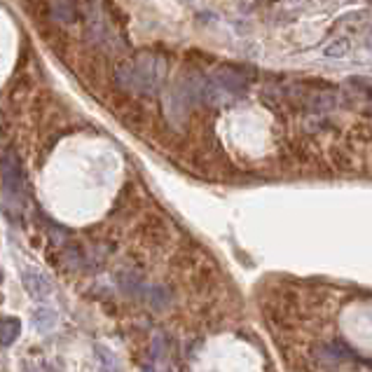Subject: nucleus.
Returning a JSON list of instances; mask_svg holds the SVG:
<instances>
[{
    "mask_svg": "<svg viewBox=\"0 0 372 372\" xmlns=\"http://www.w3.org/2000/svg\"><path fill=\"white\" fill-rule=\"evenodd\" d=\"M169 64L162 54L141 52L115 68V82L131 94H155L167 80Z\"/></svg>",
    "mask_w": 372,
    "mask_h": 372,
    "instance_id": "obj_1",
    "label": "nucleus"
},
{
    "mask_svg": "<svg viewBox=\"0 0 372 372\" xmlns=\"http://www.w3.org/2000/svg\"><path fill=\"white\" fill-rule=\"evenodd\" d=\"M0 176H3L5 192L17 197L22 192V162H19L15 150H5L0 157Z\"/></svg>",
    "mask_w": 372,
    "mask_h": 372,
    "instance_id": "obj_2",
    "label": "nucleus"
},
{
    "mask_svg": "<svg viewBox=\"0 0 372 372\" xmlns=\"http://www.w3.org/2000/svg\"><path fill=\"white\" fill-rule=\"evenodd\" d=\"M22 281H24V288L28 291V295L35 300H45L47 295L52 293V286H49L47 276H42L40 272H35V269H26V272L22 274Z\"/></svg>",
    "mask_w": 372,
    "mask_h": 372,
    "instance_id": "obj_3",
    "label": "nucleus"
},
{
    "mask_svg": "<svg viewBox=\"0 0 372 372\" xmlns=\"http://www.w3.org/2000/svg\"><path fill=\"white\" fill-rule=\"evenodd\" d=\"M22 335V321L17 316H5L0 321V344L12 346Z\"/></svg>",
    "mask_w": 372,
    "mask_h": 372,
    "instance_id": "obj_4",
    "label": "nucleus"
},
{
    "mask_svg": "<svg viewBox=\"0 0 372 372\" xmlns=\"http://www.w3.org/2000/svg\"><path fill=\"white\" fill-rule=\"evenodd\" d=\"M33 326H35V330L49 332L56 326V314L52 312V309H45V307L37 309V312L33 314Z\"/></svg>",
    "mask_w": 372,
    "mask_h": 372,
    "instance_id": "obj_5",
    "label": "nucleus"
},
{
    "mask_svg": "<svg viewBox=\"0 0 372 372\" xmlns=\"http://www.w3.org/2000/svg\"><path fill=\"white\" fill-rule=\"evenodd\" d=\"M349 40H346V37H342V40H335L332 42V45H328L326 47V56H330V59H342V56H346L349 54Z\"/></svg>",
    "mask_w": 372,
    "mask_h": 372,
    "instance_id": "obj_6",
    "label": "nucleus"
},
{
    "mask_svg": "<svg viewBox=\"0 0 372 372\" xmlns=\"http://www.w3.org/2000/svg\"><path fill=\"white\" fill-rule=\"evenodd\" d=\"M370 35H372V31H370Z\"/></svg>",
    "mask_w": 372,
    "mask_h": 372,
    "instance_id": "obj_7",
    "label": "nucleus"
}]
</instances>
